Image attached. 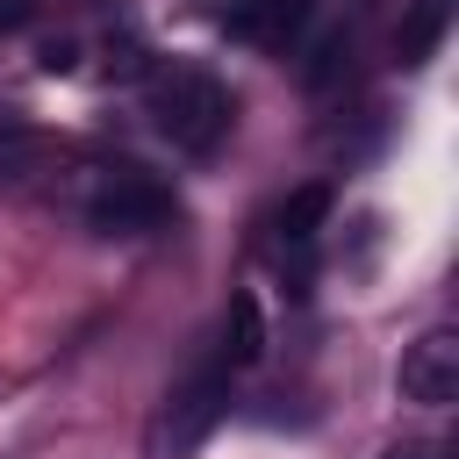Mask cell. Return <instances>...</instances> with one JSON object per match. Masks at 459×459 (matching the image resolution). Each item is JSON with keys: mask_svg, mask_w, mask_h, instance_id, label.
I'll list each match as a JSON object with an SVG mask.
<instances>
[{"mask_svg": "<svg viewBox=\"0 0 459 459\" xmlns=\"http://www.w3.org/2000/svg\"><path fill=\"white\" fill-rule=\"evenodd\" d=\"M222 409H230V373H222V366H201V373L172 394V409H165V459H186V452L222 423Z\"/></svg>", "mask_w": 459, "mask_h": 459, "instance_id": "277c9868", "label": "cell"}, {"mask_svg": "<svg viewBox=\"0 0 459 459\" xmlns=\"http://www.w3.org/2000/svg\"><path fill=\"white\" fill-rule=\"evenodd\" d=\"M230 122H237V100H230V86L208 65H165V72H151V129L172 151L208 158L230 136Z\"/></svg>", "mask_w": 459, "mask_h": 459, "instance_id": "6da1fadb", "label": "cell"}, {"mask_svg": "<svg viewBox=\"0 0 459 459\" xmlns=\"http://www.w3.org/2000/svg\"><path fill=\"white\" fill-rule=\"evenodd\" d=\"M387 459H452V452H445V445H423V437H409V445H394Z\"/></svg>", "mask_w": 459, "mask_h": 459, "instance_id": "30bf717a", "label": "cell"}, {"mask_svg": "<svg viewBox=\"0 0 459 459\" xmlns=\"http://www.w3.org/2000/svg\"><path fill=\"white\" fill-rule=\"evenodd\" d=\"M22 165H29V129L14 115H0V179H14Z\"/></svg>", "mask_w": 459, "mask_h": 459, "instance_id": "9c48e42d", "label": "cell"}, {"mask_svg": "<svg viewBox=\"0 0 459 459\" xmlns=\"http://www.w3.org/2000/svg\"><path fill=\"white\" fill-rule=\"evenodd\" d=\"M445 29H452V0H409V14L394 29V57L402 65H430L437 43H445Z\"/></svg>", "mask_w": 459, "mask_h": 459, "instance_id": "8992f818", "label": "cell"}, {"mask_svg": "<svg viewBox=\"0 0 459 459\" xmlns=\"http://www.w3.org/2000/svg\"><path fill=\"white\" fill-rule=\"evenodd\" d=\"M29 22V0H0V29H22Z\"/></svg>", "mask_w": 459, "mask_h": 459, "instance_id": "8fae6325", "label": "cell"}, {"mask_svg": "<svg viewBox=\"0 0 459 459\" xmlns=\"http://www.w3.org/2000/svg\"><path fill=\"white\" fill-rule=\"evenodd\" d=\"M72 201L100 237H151V230H172V215H179L172 186L143 165H86Z\"/></svg>", "mask_w": 459, "mask_h": 459, "instance_id": "7a4b0ae2", "label": "cell"}, {"mask_svg": "<svg viewBox=\"0 0 459 459\" xmlns=\"http://www.w3.org/2000/svg\"><path fill=\"white\" fill-rule=\"evenodd\" d=\"M402 394L416 409H452L459 402V330H423L402 351Z\"/></svg>", "mask_w": 459, "mask_h": 459, "instance_id": "3957f363", "label": "cell"}, {"mask_svg": "<svg viewBox=\"0 0 459 459\" xmlns=\"http://www.w3.org/2000/svg\"><path fill=\"white\" fill-rule=\"evenodd\" d=\"M308 14H316V0H237L222 14V29L237 43H251V50H287L308 29Z\"/></svg>", "mask_w": 459, "mask_h": 459, "instance_id": "5b68a950", "label": "cell"}, {"mask_svg": "<svg viewBox=\"0 0 459 459\" xmlns=\"http://www.w3.org/2000/svg\"><path fill=\"white\" fill-rule=\"evenodd\" d=\"M265 359V323H258V301L251 294H230V323H222V373H244Z\"/></svg>", "mask_w": 459, "mask_h": 459, "instance_id": "52a82bcc", "label": "cell"}, {"mask_svg": "<svg viewBox=\"0 0 459 459\" xmlns=\"http://www.w3.org/2000/svg\"><path fill=\"white\" fill-rule=\"evenodd\" d=\"M330 222V186L323 179H308V186H294L287 201H280V215H273V230H280V244H316V230Z\"/></svg>", "mask_w": 459, "mask_h": 459, "instance_id": "ba28073f", "label": "cell"}]
</instances>
